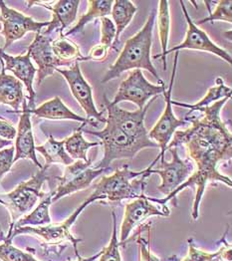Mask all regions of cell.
<instances>
[{"label": "cell", "mask_w": 232, "mask_h": 261, "mask_svg": "<svg viewBox=\"0 0 232 261\" xmlns=\"http://www.w3.org/2000/svg\"><path fill=\"white\" fill-rule=\"evenodd\" d=\"M230 98H223L211 106L197 110L202 113L200 117L186 115L185 120L190 122L191 126L187 130H175L167 150L185 146L189 158L195 164L196 171L166 198H154V203L165 205L184 189L195 187L191 217L197 220L200 202L209 182L218 181L231 188V178L218 171L221 162L232 158L231 134L220 118V111Z\"/></svg>", "instance_id": "cell-1"}, {"label": "cell", "mask_w": 232, "mask_h": 261, "mask_svg": "<svg viewBox=\"0 0 232 261\" xmlns=\"http://www.w3.org/2000/svg\"><path fill=\"white\" fill-rule=\"evenodd\" d=\"M157 162L154 160L146 170L141 172L131 171L128 165H125L123 169L118 168L114 174L102 176L94 186L91 196H88L79 207L84 211L89 204L98 200L120 202L125 199L140 197L145 194L150 174H156V170H152V167Z\"/></svg>", "instance_id": "cell-2"}, {"label": "cell", "mask_w": 232, "mask_h": 261, "mask_svg": "<svg viewBox=\"0 0 232 261\" xmlns=\"http://www.w3.org/2000/svg\"><path fill=\"white\" fill-rule=\"evenodd\" d=\"M156 18L157 11L153 8L150 11L148 20L145 23L143 28L136 35H134L126 41L121 54L119 55L116 62L107 71L105 76L101 80V83H108L128 70L145 69L156 77L160 85H165L164 81L160 78L150 60L152 30Z\"/></svg>", "instance_id": "cell-3"}, {"label": "cell", "mask_w": 232, "mask_h": 261, "mask_svg": "<svg viewBox=\"0 0 232 261\" xmlns=\"http://www.w3.org/2000/svg\"><path fill=\"white\" fill-rule=\"evenodd\" d=\"M83 130L100 138L102 140V145L104 146L103 159L94 167L95 169H109L110 165L116 160H132L143 149L159 148V145L151 140L142 141L127 136L107 119L106 127L103 130L99 132Z\"/></svg>", "instance_id": "cell-4"}, {"label": "cell", "mask_w": 232, "mask_h": 261, "mask_svg": "<svg viewBox=\"0 0 232 261\" xmlns=\"http://www.w3.org/2000/svg\"><path fill=\"white\" fill-rule=\"evenodd\" d=\"M48 169L49 167L44 165L28 180L18 185L10 193L0 196V198L7 199L4 201L6 203L5 206L8 208L11 216L10 226L13 225L21 216L29 213L35 206L39 198L45 196L42 187L44 182L48 179Z\"/></svg>", "instance_id": "cell-5"}, {"label": "cell", "mask_w": 232, "mask_h": 261, "mask_svg": "<svg viewBox=\"0 0 232 261\" xmlns=\"http://www.w3.org/2000/svg\"><path fill=\"white\" fill-rule=\"evenodd\" d=\"M166 93V85H153L145 78L142 70L135 69L120 84L119 90L112 101L105 99L108 105H118L123 101L135 103L139 109H144L151 97H159Z\"/></svg>", "instance_id": "cell-6"}, {"label": "cell", "mask_w": 232, "mask_h": 261, "mask_svg": "<svg viewBox=\"0 0 232 261\" xmlns=\"http://www.w3.org/2000/svg\"><path fill=\"white\" fill-rule=\"evenodd\" d=\"M108 169H95L92 161H76L66 167L62 176H57L58 186L54 190L52 203L71 194L83 191L89 188L93 180L104 174Z\"/></svg>", "instance_id": "cell-7"}, {"label": "cell", "mask_w": 232, "mask_h": 261, "mask_svg": "<svg viewBox=\"0 0 232 261\" xmlns=\"http://www.w3.org/2000/svg\"><path fill=\"white\" fill-rule=\"evenodd\" d=\"M78 216L73 213L66 220L61 223H49L43 226H22L12 230L8 240H13V239L20 234H33L37 236L43 240L45 245L49 246H60L65 242H70L75 250V254L78 259H81V255L78 251V244L82 242L83 240L75 238L70 229L72 225L77 220Z\"/></svg>", "instance_id": "cell-8"}, {"label": "cell", "mask_w": 232, "mask_h": 261, "mask_svg": "<svg viewBox=\"0 0 232 261\" xmlns=\"http://www.w3.org/2000/svg\"><path fill=\"white\" fill-rule=\"evenodd\" d=\"M154 197L146 196L143 194L138 198H135L126 204L125 215L121 225L120 233V244L125 245L131 232L140 226L150 217H163L169 218L170 210L168 205H164L160 208L154 202Z\"/></svg>", "instance_id": "cell-9"}, {"label": "cell", "mask_w": 232, "mask_h": 261, "mask_svg": "<svg viewBox=\"0 0 232 261\" xmlns=\"http://www.w3.org/2000/svg\"><path fill=\"white\" fill-rule=\"evenodd\" d=\"M185 17L189 24V28L187 31V36L185 41L175 47H172L171 49H168L164 54H159L153 56V59L163 58V64H164V70H167V55H169L171 52H179L181 50L185 49H191V50H199V51H205L212 53L218 57H220L222 60H224L229 65L232 64L231 55L224 49L220 48L216 44L211 41L209 35L204 32V30L197 27V25L191 20L190 14L185 6L184 1H179Z\"/></svg>", "instance_id": "cell-10"}, {"label": "cell", "mask_w": 232, "mask_h": 261, "mask_svg": "<svg viewBox=\"0 0 232 261\" xmlns=\"http://www.w3.org/2000/svg\"><path fill=\"white\" fill-rule=\"evenodd\" d=\"M179 52L175 53L174 62H173V69L170 77V84H169V90L166 91L164 94L165 100H166V108L164 111V114L156 124V126L148 133V138L157 143L159 145V148L161 149V152L158 155L159 159L165 158V153L167 151L168 145L170 142L171 137L173 136L174 132L179 127L186 126L189 122L185 119H177L173 112H172V105H171V93L172 88L174 83V78L176 74V66H177V59H178Z\"/></svg>", "instance_id": "cell-11"}, {"label": "cell", "mask_w": 232, "mask_h": 261, "mask_svg": "<svg viewBox=\"0 0 232 261\" xmlns=\"http://www.w3.org/2000/svg\"><path fill=\"white\" fill-rule=\"evenodd\" d=\"M0 23L2 24L0 33L5 38V44L2 48L3 51L15 41L20 40L26 33H41L43 28L49 25L48 21H35L32 17L8 7L4 1H0Z\"/></svg>", "instance_id": "cell-12"}, {"label": "cell", "mask_w": 232, "mask_h": 261, "mask_svg": "<svg viewBox=\"0 0 232 261\" xmlns=\"http://www.w3.org/2000/svg\"><path fill=\"white\" fill-rule=\"evenodd\" d=\"M56 71L63 76L69 84L72 95L78 101L81 108L84 110L87 120L92 122H95L94 120H96L100 123L106 124V119L102 116L103 112H99L95 106L93 90L85 80L79 62H75L74 65L69 69L58 68Z\"/></svg>", "instance_id": "cell-13"}, {"label": "cell", "mask_w": 232, "mask_h": 261, "mask_svg": "<svg viewBox=\"0 0 232 261\" xmlns=\"http://www.w3.org/2000/svg\"><path fill=\"white\" fill-rule=\"evenodd\" d=\"M172 159L167 162L165 158H161V169L156 170V174L161 176L162 182L158 190L165 196H169L183 185L193 173V164L190 160H183L176 148L168 149Z\"/></svg>", "instance_id": "cell-14"}, {"label": "cell", "mask_w": 232, "mask_h": 261, "mask_svg": "<svg viewBox=\"0 0 232 261\" xmlns=\"http://www.w3.org/2000/svg\"><path fill=\"white\" fill-rule=\"evenodd\" d=\"M158 97L152 98L144 109H138L131 112L120 108L118 105H108L105 103L108 117L106 118L126 135L142 141H148V130L145 126V116L147 114L150 103H152Z\"/></svg>", "instance_id": "cell-15"}, {"label": "cell", "mask_w": 232, "mask_h": 261, "mask_svg": "<svg viewBox=\"0 0 232 261\" xmlns=\"http://www.w3.org/2000/svg\"><path fill=\"white\" fill-rule=\"evenodd\" d=\"M52 39L42 33H36L35 39L29 45L28 52L30 57L38 66L37 69V86H40L43 81L54 74L56 69L68 64L56 57L51 46Z\"/></svg>", "instance_id": "cell-16"}, {"label": "cell", "mask_w": 232, "mask_h": 261, "mask_svg": "<svg viewBox=\"0 0 232 261\" xmlns=\"http://www.w3.org/2000/svg\"><path fill=\"white\" fill-rule=\"evenodd\" d=\"M0 58L3 60L5 70L11 71L14 74V77L26 87L29 94V103L27 104L29 110L35 109L36 93L33 88V82L37 69L31 62L30 53L27 51V53L24 55L11 56L6 54L2 48H0Z\"/></svg>", "instance_id": "cell-17"}, {"label": "cell", "mask_w": 232, "mask_h": 261, "mask_svg": "<svg viewBox=\"0 0 232 261\" xmlns=\"http://www.w3.org/2000/svg\"><path fill=\"white\" fill-rule=\"evenodd\" d=\"M30 116L31 113L28 108L27 101L26 99H24V101L22 102L21 116L16 133V142L14 145L15 155L13 162L16 163L21 159H27L32 161L36 167L41 169L43 166L38 161L35 151V142Z\"/></svg>", "instance_id": "cell-18"}, {"label": "cell", "mask_w": 232, "mask_h": 261, "mask_svg": "<svg viewBox=\"0 0 232 261\" xmlns=\"http://www.w3.org/2000/svg\"><path fill=\"white\" fill-rule=\"evenodd\" d=\"M29 6L31 4L42 5L45 8L52 12V20L49 21L47 29L41 32L43 35L49 36L54 30H59L60 34H63L64 29L69 27L77 17V12L79 8V0H59L52 2L50 5L46 2H28ZM28 6V7H29Z\"/></svg>", "instance_id": "cell-19"}, {"label": "cell", "mask_w": 232, "mask_h": 261, "mask_svg": "<svg viewBox=\"0 0 232 261\" xmlns=\"http://www.w3.org/2000/svg\"><path fill=\"white\" fill-rule=\"evenodd\" d=\"M30 113L34 114L39 118L47 120H72L80 122L82 124L88 123L95 128L98 127V123L89 121L87 120V118H83L69 109L64 104L63 101L59 96H56L49 101H46L42 105L35 109L30 110Z\"/></svg>", "instance_id": "cell-20"}, {"label": "cell", "mask_w": 232, "mask_h": 261, "mask_svg": "<svg viewBox=\"0 0 232 261\" xmlns=\"http://www.w3.org/2000/svg\"><path fill=\"white\" fill-rule=\"evenodd\" d=\"M0 103L10 106L13 113H21L20 105L25 97L23 94V84L12 75H7L3 60L0 58Z\"/></svg>", "instance_id": "cell-21"}, {"label": "cell", "mask_w": 232, "mask_h": 261, "mask_svg": "<svg viewBox=\"0 0 232 261\" xmlns=\"http://www.w3.org/2000/svg\"><path fill=\"white\" fill-rule=\"evenodd\" d=\"M54 196V191L45 195L40 203L33 210L29 215L24 216L23 218H19L13 225L9 227L8 234L6 240L9 239L13 229L22 227V226H43L47 225L52 222L50 217V205L52 203V198Z\"/></svg>", "instance_id": "cell-22"}, {"label": "cell", "mask_w": 232, "mask_h": 261, "mask_svg": "<svg viewBox=\"0 0 232 261\" xmlns=\"http://www.w3.org/2000/svg\"><path fill=\"white\" fill-rule=\"evenodd\" d=\"M35 151H38L44 156L45 166L47 167L51 164H62L67 167L75 162L65 150V140L56 141L53 135H49L48 140L43 145L35 146Z\"/></svg>", "instance_id": "cell-23"}, {"label": "cell", "mask_w": 232, "mask_h": 261, "mask_svg": "<svg viewBox=\"0 0 232 261\" xmlns=\"http://www.w3.org/2000/svg\"><path fill=\"white\" fill-rule=\"evenodd\" d=\"M113 4H114L113 0H91V1H88V5H89L88 11L86 12V14L81 16L78 23L72 29H70L68 32L63 34L64 37L82 32L84 30L85 26L96 18L108 17V15L111 14Z\"/></svg>", "instance_id": "cell-24"}, {"label": "cell", "mask_w": 232, "mask_h": 261, "mask_svg": "<svg viewBox=\"0 0 232 261\" xmlns=\"http://www.w3.org/2000/svg\"><path fill=\"white\" fill-rule=\"evenodd\" d=\"M226 97H231V88L224 85L223 79L218 77L215 80V85L213 87L210 88L208 93L203 97V99H201L197 103H195L193 105H189V104L173 101L171 99V105L190 109V112L188 113V115H190L191 113H193L194 111H197V110L203 108V107L211 106L213 103H215V102H217V101H219L223 98H226Z\"/></svg>", "instance_id": "cell-25"}, {"label": "cell", "mask_w": 232, "mask_h": 261, "mask_svg": "<svg viewBox=\"0 0 232 261\" xmlns=\"http://www.w3.org/2000/svg\"><path fill=\"white\" fill-rule=\"evenodd\" d=\"M138 11V7L134 5L132 1L128 0H115L111 14L115 21L116 26V37L115 43L113 46H117L119 44L120 35L123 33L125 28L131 23L135 13Z\"/></svg>", "instance_id": "cell-26"}, {"label": "cell", "mask_w": 232, "mask_h": 261, "mask_svg": "<svg viewBox=\"0 0 232 261\" xmlns=\"http://www.w3.org/2000/svg\"><path fill=\"white\" fill-rule=\"evenodd\" d=\"M219 242H222L221 247L215 252H207L196 247L192 238L188 240L189 243V253L181 261H218L223 259L231 261V246L225 240V236Z\"/></svg>", "instance_id": "cell-27"}, {"label": "cell", "mask_w": 232, "mask_h": 261, "mask_svg": "<svg viewBox=\"0 0 232 261\" xmlns=\"http://www.w3.org/2000/svg\"><path fill=\"white\" fill-rule=\"evenodd\" d=\"M86 125L85 123L76 130L72 136L65 139V150L67 153L75 161H83L88 162L90 159L87 156L88 150L93 147L101 146L102 143H90L87 142L83 137V128Z\"/></svg>", "instance_id": "cell-28"}, {"label": "cell", "mask_w": 232, "mask_h": 261, "mask_svg": "<svg viewBox=\"0 0 232 261\" xmlns=\"http://www.w3.org/2000/svg\"><path fill=\"white\" fill-rule=\"evenodd\" d=\"M51 46L56 57L69 66L75 62L89 60L88 56H83L81 54L79 46L67 39V37H64L63 34H60L58 39L52 40Z\"/></svg>", "instance_id": "cell-29"}, {"label": "cell", "mask_w": 232, "mask_h": 261, "mask_svg": "<svg viewBox=\"0 0 232 261\" xmlns=\"http://www.w3.org/2000/svg\"><path fill=\"white\" fill-rule=\"evenodd\" d=\"M158 28L161 40V46L164 54L168 50L169 42V27H170V15H169V2L164 0L159 2V12H158Z\"/></svg>", "instance_id": "cell-30"}, {"label": "cell", "mask_w": 232, "mask_h": 261, "mask_svg": "<svg viewBox=\"0 0 232 261\" xmlns=\"http://www.w3.org/2000/svg\"><path fill=\"white\" fill-rule=\"evenodd\" d=\"M112 220H113V229L112 237L109 244L102 249V254L99 257V261H123L120 252V242L117 234V218L114 211H112Z\"/></svg>", "instance_id": "cell-31"}, {"label": "cell", "mask_w": 232, "mask_h": 261, "mask_svg": "<svg viewBox=\"0 0 232 261\" xmlns=\"http://www.w3.org/2000/svg\"><path fill=\"white\" fill-rule=\"evenodd\" d=\"M0 261H39L31 253L15 247L11 240H5L0 244Z\"/></svg>", "instance_id": "cell-32"}, {"label": "cell", "mask_w": 232, "mask_h": 261, "mask_svg": "<svg viewBox=\"0 0 232 261\" xmlns=\"http://www.w3.org/2000/svg\"><path fill=\"white\" fill-rule=\"evenodd\" d=\"M221 20V21L232 23V0H220L217 2L215 10L210 13V15L201 20L196 22L197 24L212 23V22Z\"/></svg>", "instance_id": "cell-33"}, {"label": "cell", "mask_w": 232, "mask_h": 261, "mask_svg": "<svg viewBox=\"0 0 232 261\" xmlns=\"http://www.w3.org/2000/svg\"><path fill=\"white\" fill-rule=\"evenodd\" d=\"M101 19V41L100 44L107 49H110L116 37V26L109 17H102Z\"/></svg>", "instance_id": "cell-34"}, {"label": "cell", "mask_w": 232, "mask_h": 261, "mask_svg": "<svg viewBox=\"0 0 232 261\" xmlns=\"http://www.w3.org/2000/svg\"><path fill=\"white\" fill-rule=\"evenodd\" d=\"M137 242L140 246V261H161L150 249V228L148 230V238H143L140 232Z\"/></svg>", "instance_id": "cell-35"}, {"label": "cell", "mask_w": 232, "mask_h": 261, "mask_svg": "<svg viewBox=\"0 0 232 261\" xmlns=\"http://www.w3.org/2000/svg\"><path fill=\"white\" fill-rule=\"evenodd\" d=\"M15 155V148L14 145L10 146L9 148H5L0 150V179L3 177V175L7 174L14 164Z\"/></svg>", "instance_id": "cell-36"}, {"label": "cell", "mask_w": 232, "mask_h": 261, "mask_svg": "<svg viewBox=\"0 0 232 261\" xmlns=\"http://www.w3.org/2000/svg\"><path fill=\"white\" fill-rule=\"evenodd\" d=\"M17 130L6 120H0V137L4 140L13 141L16 138Z\"/></svg>", "instance_id": "cell-37"}, {"label": "cell", "mask_w": 232, "mask_h": 261, "mask_svg": "<svg viewBox=\"0 0 232 261\" xmlns=\"http://www.w3.org/2000/svg\"><path fill=\"white\" fill-rule=\"evenodd\" d=\"M108 50L104 46L101 44H98L94 46L90 52V55L88 56L89 60H94V61H103L107 57Z\"/></svg>", "instance_id": "cell-38"}, {"label": "cell", "mask_w": 232, "mask_h": 261, "mask_svg": "<svg viewBox=\"0 0 232 261\" xmlns=\"http://www.w3.org/2000/svg\"><path fill=\"white\" fill-rule=\"evenodd\" d=\"M12 145H13L12 141L4 140V139H2V138L0 137V150H2V149H5L6 147H8V146H12Z\"/></svg>", "instance_id": "cell-39"}, {"label": "cell", "mask_w": 232, "mask_h": 261, "mask_svg": "<svg viewBox=\"0 0 232 261\" xmlns=\"http://www.w3.org/2000/svg\"><path fill=\"white\" fill-rule=\"evenodd\" d=\"M102 254V250H100L98 253H96V254H94L93 256H91V257H88V258H81V259H78V260L76 261H95L97 260L99 257H100V255Z\"/></svg>", "instance_id": "cell-40"}, {"label": "cell", "mask_w": 232, "mask_h": 261, "mask_svg": "<svg viewBox=\"0 0 232 261\" xmlns=\"http://www.w3.org/2000/svg\"><path fill=\"white\" fill-rule=\"evenodd\" d=\"M5 240H6V237H5V234H4V232H3V229H2V227H1V225H0V243L4 242Z\"/></svg>", "instance_id": "cell-41"}, {"label": "cell", "mask_w": 232, "mask_h": 261, "mask_svg": "<svg viewBox=\"0 0 232 261\" xmlns=\"http://www.w3.org/2000/svg\"><path fill=\"white\" fill-rule=\"evenodd\" d=\"M0 204H2V205H6V203H5V201L3 200V199H1L0 198Z\"/></svg>", "instance_id": "cell-42"}, {"label": "cell", "mask_w": 232, "mask_h": 261, "mask_svg": "<svg viewBox=\"0 0 232 261\" xmlns=\"http://www.w3.org/2000/svg\"><path fill=\"white\" fill-rule=\"evenodd\" d=\"M1 30H2V24L0 23V32H1Z\"/></svg>", "instance_id": "cell-43"}, {"label": "cell", "mask_w": 232, "mask_h": 261, "mask_svg": "<svg viewBox=\"0 0 232 261\" xmlns=\"http://www.w3.org/2000/svg\"><path fill=\"white\" fill-rule=\"evenodd\" d=\"M0 120H5V118H3L2 116H0Z\"/></svg>", "instance_id": "cell-44"}, {"label": "cell", "mask_w": 232, "mask_h": 261, "mask_svg": "<svg viewBox=\"0 0 232 261\" xmlns=\"http://www.w3.org/2000/svg\"><path fill=\"white\" fill-rule=\"evenodd\" d=\"M218 261H220V260H218Z\"/></svg>", "instance_id": "cell-45"}]
</instances>
